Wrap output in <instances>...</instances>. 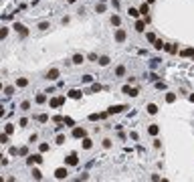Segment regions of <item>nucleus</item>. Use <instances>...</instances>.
Here are the masks:
<instances>
[{
	"label": "nucleus",
	"instance_id": "12",
	"mask_svg": "<svg viewBox=\"0 0 194 182\" xmlns=\"http://www.w3.org/2000/svg\"><path fill=\"white\" fill-rule=\"evenodd\" d=\"M57 77H59V69H51V71L47 73V79H49V81H55Z\"/></svg>",
	"mask_w": 194,
	"mask_h": 182
},
{
	"label": "nucleus",
	"instance_id": "28",
	"mask_svg": "<svg viewBox=\"0 0 194 182\" xmlns=\"http://www.w3.org/2000/svg\"><path fill=\"white\" fill-rule=\"evenodd\" d=\"M63 124H67L69 128H75V122H73L71 117H63Z\"/></svg>",
	"mask_w": 194,
	"mask_h": 182
},
{
	"label": "nucleus",
	"instance_id": "17",
	"mask_svg": "<svg viewBox=\"0 0 194 182\" xmlns=\"http://www.w3.org/2000/svg\"><path fill=\"white\" fill-rule=\"evenodd\" d=\"M81 146H83V148H85V150H89V148H91V146H93V142H91V140H89V138L85 136V138H83V142H81Z\"/></svg>",
	"mask_w": 194,
	"mask_h": 182
},
{
	"label": "nucleus",
	"instance_id": "36",
	"mask_svg": "<svg viewBox=\"0 0 194 182\" xmlns=\"http://www.w3.org/2000/svg\"><path fill=\"white\" fill-rule=\"evenodd\" d=\"M95 10H97L99 14H101V12H105V4H103V2H101V4H97V8H95Z\"/></svg>",
	"mask_w": 194,
	"mask_h": 182
},
{
	"label": "nucleus",
	"instance_id": "40",
	"mask_svg": "<svg viewBox=\"0 0 194 182\" xmlns=\"http://www.w3.org/2000/svg\"><path fill=\"white\" fill-rule=\"evenodd\" d=\"M103 148L109 150V148H111V140H103Z\"/></svg>",
	"mask_w": 194,
	"mask_h": 182
},
{
	"label": "nucleus",
	"instance_id": "20",
	"mask_svg": "<svg viewBox=\"0 0 194 182\" xmlns=\"http://www.w3.org/2000/svg\"><path fill=\"white\" fill-rule=\"evenodd\" d=\"M140 12H142V14H144V16H146V14H148V12H150V6H148V2H144V4H142V6H140Z\"/></svg>",
	"mask_w": 194,
	"mask_h": 182
},
{
	"label": "nucleus",
	"instance_id": "49",
	"mask_svg": "<svg viewBox=\"0 0 194 182\" xmlns=\"http://www.w3.org/2000/svg\"><path fill=\"white\" fill-rule=\"evenodd\" d=\"M148 79H150V81H158V75H156V73H150V77H148Z\"/></svg>",
	"mask_w": 194,
	"mask_h": 182
},
{
	"label": "nucleus",
	"instance_id": "42",
	"mask_svg": "<svg viewBox=\"0 0 194 182\" xmlns=\"http://www.w3.org/2000/svg\"><path fill=\"white\" fill-rule=\"evenodd\" d=\"M49 28V22H40L39 24V31H47Z\"/></svg>",
	"mask_w": 194,
	"mask_h": 182
},
{
	"label": "nucleus",
	"instance_id": "18",
	"mask_svg": "<svg viewBox=\"0 0 194 182\" xmlns=\"http://www.w3.org/2000/svg\"><path fill=\"white\" fill-rule=\"evenodd\" d=\"M26 85H29V79H24V77L16 79V87H26Z\"/></svg>",
	"mask_w": 194,
	"mask_h": 182
},
{
	"label": "nucleus",
	"instance_id": "16",
	"mask_svg": "<svg viewBox=\"0 0 194 182\" xmlns=\"http://www.w3.org/2000/svg\"><path fill=\"white\" fill-rule=\"evenodd\" d=\"M109 61H111V59H109L107 55H103V57H99V61H97V63H99L101 67H107V65H109Z\"/></svg>",
	"mask_w": 194,
	"mask_h": 182
},
{
	"label": "nucleus",
	"instance_id": "8",
	"mask_svg": "<svg viewBox=\"0 0 194 182\" xmlns=\"http://www.w3.org/2000/svg\"><path fill=\"white\" fill-rule=\"evenodd\" d=\"M42 162V156L40 154H35V156H29L26 158V164H40Z\"/></svg>",
	"mask_w": 194,
	"mask_h": 182
},
{
	"label": "nucleus",
	"instance_id": "32",
	"mask_svg": "<svg viewBox=\"0 0 194 182\" xmlns=\"http://www.w3.org/2000/svg\"><path fill=\"white\" fill-rule=\"evenodd\" d=\"M20 109H22V111H29V109H31V103H29V101H22V103H20Z\"/></svg>",
	"mask_w": 194,
	"mask_h": 182
},
{
	"label": "nucleus",
	"instance_id": "24",
	"mask_svg": "<svg viewBox=\"0 0 194 182\" xmlns=\"http://www.w3.org/2000/svg\"><path fill=\"white\" fill-rule=\"evenodd\" d=\"M33 178H35V180H40V178H42V172H40L39 168H35V170H33Z\"/></svg>",
	"mask_w": 194,
	"mask_h": 182
},
{
	"label": "nucleus",
	"instance_id": "10",
	"mask_svg": "<svg viewBox=\"0 0 194 182\" xmlns=\"http://www.w3.org/2000/svg\"><path fill=\"white\" fill-rule=\"evenodd\" d=\"M127 14H129L131 18H140V14H142V12H140V8H134V6H129Z\"/></svg>",
	"mask_w": 194,
	"mask_h": 182
},
{
	"label": "nucleus",
	"instance_id": "5",
	"mask_svg": "<svg viewBox=\"0 0 194 182\" xmlns=\"http://www.w3.org/2000/svg\"><path fill=\"white\" fill-rule=\"evenodd\" d=\"M125 109H127L125 105H111V107L107 109V113H109V115H113V113H121V111H125Z\"/></svg>",
	"mask_w": 194,
	"mask_h": 182
},
{
	"label": "nucleus",
	"instance_id": "52",
	"mask_svg": "<svg viewBox=\"0 0 194 182\" xmlns=\"http://www.w3.org/2000/svg\"><path fill=\"white\" fill-rule=\"evenodd\" d=\"M0 164H6V160L2 158V154H0Z\"/></svg>",
	"mask_w": 194,
	"mask_h": 182
},
{
	"label": "nucleus",
	"instance_id": "47",
	"mask_svg": "<svg viewBox=\"0 0 194 182\" xmlns=\"http://www.w3.org/2000/svg\"><path fill=\"white\" fill-rule=\"evenodd\" d=\"M18 124H20V128H24V126H26V124H29V119H26V117H22V119H20V122H18Z\"/></svg>",
	"mask_w": 194,
	"mask_h": 182
},
{
	"label": "nucleus",
	"instance_id": "31",
	"mask_svg": "<svg viewBox=\"0 0 194 182\" xmlns=\"http://www.w3.org/2000/svg\"><path fill=\"white\" fill-rule=\"evenodd\" d=\"M81 81H83V83H93V77H91V75H83Z\"/></svg>",
	"mask_w": 194,
	"mask_h": 182
},
{
	"label": "nucleus",
	"instance_id": "56",
	"mask_svg": "<svg viewBox=\"0 0 194 182\" xmlns=\"http://www.w3.org/2000/svg\"><path fill=\"white\" fill-rule=\"evenodd\" d=\"M0 91H2V83H0Z\"/></svg>",
	"mask_w": 194,
	"mask_h": 182
},
{
	"label": "nucleus",
	"instance_id": "38",
	"mask_svg": "<svg viewBox=\"0 0 194 182\" xmlns=\"http://www.w3.org/2000/svg\"><path fill=\"white\" fill-rule=\"evenodd\" d=\"M146 39H148L150 43H154V41H156V35H154V33H148V35H146Z\"/></svg>",
	"mask_w": 194,
	"mask_h": 182
},
{
	"label": "nucleus",
	"instance_id": "39",
	"mask_svg": "<svg viewBox=\"0 0 194 182\" xmlns=\"http://www.w3.org/2000/svg\"><path fill=\"white\" fill-rule=\"evenodd\" d=\"M0 142H2V144H6V142H8V134H6V132H4V134H0Z\"/></svg>",
	"mask_w": 194,
	"mask_h": 182
},
{
	"label": "nucleus",
	"instance_id": "13",
	"mask_svg": "<svg viewBox=\"0 0 194 182\" xmlns=\"http://www.w3.org/2000/svg\"><path fill=\"white\" fill-rule=\"evenodd\" d=\"M67 95H69L71 99H81V95H83V93H81L79 89H71L69 93H67Z\"/></svg>",
	"mask_w": 194,
	"mask_h": 182
},
{
	"label": "nucleus",
	"instance_id": "45",
	"mask_svg": "<svg viewBox=\"0 0 194 182\" xmlns=\"http://www.w3.org/2000/svg\"><path fill=\"white\" fill-rule=\"evenodd\" d=\"M12 93H14V87H6L4 89V95H12Z\"/></svg>",
	"mask_w": 194,
	"mask_h": 182
},
{
	"label": "nucleus",
	"instance_id": "41",
	"mask_svg": "<svg viewBox=\"0 0 194 182\" xmlns=\"http://www.w3.org/2000/svg\"><path fill=\"white\" fill-rule=\"evenodd\" d=\"M49 148H51V146H49V144H40V146H39V150H40V152H47V150H49Z\"/></svg>",
	"mask_w": 194,
	"mask_h": 182
},
{
	"label": "nucleus",
	"instance_id": "26",
	"mask_svg": "<svg viewBox=\"0 0 194 182\" xmlns=\"http://www.w3.org/2000/svg\"><path fill=\"white\" fill-rule=\"evenodd\" d=\"M6 37H8V28H6V26H2V28H0V41H4Z\"/></svg>",
	"mask_w": 194,
	"mask_h": 182
},
{
	"label": "nucleus",
	"instance_id": "51",
	"mask_svg": "<svg viewBox=\"0 0 194 182\" xmlns=\"http://www.w3.org/2000/svg\"><path fill=\"white\" fill-rule=\"evenodd\" d=\"M111 4H113L115 8H119V0H111Z\"/></svg>",
	"mask_w": 194,
	"mask_h": 182
},
{
	"label": "nucleus",
	"instance_id": "25",
	"mask_svg": "<svg viewBox=\"0 0 194 182\" xmlns=\"http://www.w3.org/2000/svg\"><path fill=\"white\" fill-rule=\"evenodd\" d=\"M111 24H113V26H119V24H121V18H119L117 14H113V16H111Z\"/></svg>",
	"mask_w": 194,
	"mask_h": 182
},
{
	"label": "nucleus",
	"instance_id": "29",
	"mask_svg": "<svg viewBox=\"0 0 194 182\" xmlns=\"http://www.w3.org/2000/svg\"><path fill=\"white\" fill-rule=\"evenodd\" d=\"M45 101H47V95H45V93H39V95H37V103H45Z\"/></svg>",
	"mask_w": 194,
	"mask_h": 182
},
{
	"label": "nucleus",
	"instance_id": "30",
	"mask_svg": "<svg viewBox=\"0 0 194 182\" xmlns=\"http://www.w3.org/2000/svg\"><path fill=\"white\" fill-rule=\"evenodd\" d=\"M87 59H89V61H93V63H97V61H99V57H97L95 53H89V55H87Z\"/></svg>",
	"mask_w": 194,
	"mask_h": 182
},
{
	"label": "nucleus",
	"instance_id": "54",
	"mask_svg": "<svg viewBox=\"0 0 194 182\" xmlns=\"http://www.w3.org/2000/svg\"><path fill=\"white\" fill-rule=\"evenodd\" d=\"M67 2H69V4H75V2H77V0H67Z\"/></svg>",
	"mask_w": 194,
	"mask_h": 182
},
{
	"label": "nucleus",
	"instance_id": "1",
	"mask_svg": "<svg viewBox=\"0 0 194 182\" xmlns=\"http://www.w3.org/2000/svg\"><path fill=\"white\" fill-rule=\"evenodd\" d=\"M55 178H57V180L69 178V170H67V168H57V170H55Z\"/></svg>",
	"mask_w": 194,
	"mask_h": 182
},
{
	"label": "nucleus",
	"instance_id": "6",
	"mask_svg": "<svg viewBox=\"0 0 194 182\" xmlns=\"http://www.w3.org/2000/svg\"><path fill=\"white\" fill-rule=\"evenodd\" d=\"M63 103H65V97H63V95H59V97H53V99H51V107H61Z\"/></svg>",
	"mask_w": 194,
	"mask_h": 182
},
{
	"label": "nucleus",
	"instance_id": "14",
	"mask_svg": "<svg viewBox=\"0 0 194 182\" xmlns=\"http://www.w3.org/2000/svg\"><path fill=\"white\" fill-rule=\"evenodd\" d=\"M146 109H148V113H150V115H156V113H158V105H156V103H148V107H146Z\"/></svg>",
	"mask_w": 194,
	"mask_h": 182
},
{
	"label": "nucleus",
	"instance_id": "2",
	"mask_svg": "<svg viewBox=\"0 0 194 182\" xmlns=\"http://www.w3.org/2000/svg\"><path fill=\"white\" fill-rule=\"evenodd\" d=\"M121 91H123L125 95H129V97H138V95H140V91L136 89V87H131V85H123Z\"/></svg>",
	"mask_w": 194,
	"mask_h": 182
},
{
	"label": "nucleus",
	"instance_id": "11",
	"mask_svg": "<svg viewBox=\"0 0 194 182\" xmlns=\"http://www.w3.org/2000/svg\"><path fill=\"white\" fill-rule=\"evenodd\" d=\"M146 24H148V22H146L144 18L138 20V22H136V31H138V33H144V31H146Z\"/></svg>",
	"mask_w": 194,
	"mask_h": 182
},
{
	"label": "nucleus",
	"instance_id": "53",
	"mask_svg": "<svg viewBox=\"0 0 194 182\" xmlns=\"http://www.w3.org/2000/svg\"><path fill=\"white\" fill-rule=\"evenodd\" d=\"M188 99H190V101H192V103H194V93H192V95H190V97H188Z\"/></svg>",
	"mask_w": 194,
	"mask_h": 182
},
{
	"label": "nucleus",
	"instance_id": "43",
	"mask_svg": "<svg viewBox=\"0 0 194 182\" xmlns=\"http://www.w3.org/2000/svg\"><path fill=\"white\" fill-rule=\"evenodd\" d=\"M55 142H57V144H65V136H61V134H59V136H57V140H55Z\"/></svg>",
	"mask_w": 194,
	"mask_h": 182
},
{
	"label": "nucleus",
	"instance_id": "50",
	"mask_svg": "<svg viewBox=\"0 0 194 182\" xmlns=\"http://www.w3.org/2000/svg\"><path fill=\"white\" fill-rule=\"evenodd\" d=\"M154 148H162V142L160 140H154Z\"/></svg>",
	"mask_w": 194,
	"mask_h": 182
},
{
	"label": "nucleus",
	"instance_id": "19",
	"mask_svg": "<svg viewBox=\"0 0 194 182\" xmlns=\"http://www.w3.org/2000/svg\"><path fill=\"white\" fill-rule=\"evenodd\" d=\"M194 55V49H184V51H180V57H192Z\"/></svg>",
	"mask_w": 194,
	"mask_h": 182
},
{
	"label": "nucleus",
	"instance_id": "9",
	"mask_svg": "<svg viewBox=\"0 0 194 182\" xmlns=\"http://www.w3.org/2000/svg\"><path fill=\"white\" fill-rule=\"evenodd\" d=\"M115 41L117 43H123V41H125V31H123V28H117L115 31Z\"/></svg>",
	"mask_w": 194,
	"mask_h": 182
},
{
	"label": "nucleus",
	"instance_id": "7",
	"mask_svg": "<svg viewBox=\"0 0 194 182\" xmlns=\"http://www.w3.org/2000/svg\"><path fill=\"white\" fill-rule=\"evenodd\" d=\"M65 162H67L69 166H77V164H79V158H77V154H69V156L65 158Z\"/></svg>",
	"mask_w": 194,
	"mask_h": 182
},
{
	"label": "nucleus",
	"instance_id": "34",
	"mask_svg": "<svg viewBox=\"0 0 194 182\" xmlns=\"http://www.w3.org/2000/svg\"><path fill=\"white\" fill-rule=\"evenodd\" d=\"M154 47L158 49V51H162V49H164L166 45H164V41H154Z\"/></svg>",
	"mask_w": 194,
	"mask_h": 182
},
{
	"label": "nucleus",
	"instance_id": "35",
	"mask_svg": "<svg viewBox=\"0 0 194 182\" xmlns=\"http://www.w3.org/2000/svg\"><path fill=\"white\" fill-rule=\"evenodd\" d=\"M89 119H91V122H97V119H101V113H91Z\"/></svg>",
	"mask_w": 194,
	"mask_h": 182
},
{
	"label": "nucleus",
	"instance_id": "3",
	"mask_svg": "<svg viewBox=\"0 0 194 182\" xmlns=\"http://www.w3.org/2000/svg\"><path fill=\"white\" fill-rule=\"evenodd\" d=\"M14 31H16V33L22 37V39H26V37H29V31H26V26H24V24H20V22H16V24H14Z\"/></svg>",
	"mask_w": 194,
	"mask_h": 182
},
{
	"label": "nucleus",
	"instance_id": "37",
	"mask_svg": "<svg viewBox=\"0 0 194 182\" xmlns=\"http://www.w3.org/2000/svg\"><path fill=\"white\" fill-rule=\"evenodd\" d=\"M156 89H166V83L164 81H156Z\"/></svg>",
	"mask_w": 194,
	"mask_h": 182
},
{
	"label": "nucleus",
	"instance_id": "27",
	"mask_svg": "<svg viewBox=\"0 0 194 182\" xmlns=\"http://www.w3.org/2000/svg\"><path fill=\"white\" fill-rule=\"evenodd\" d=\"M83 61H85V59H83V55H75V57H73V63H75V65H81Z\"/></svg>",
	"mask_w": 194,
	"mask_h": 182
},
{
	"label": "nucleus",
	"instance_id": "48",
	"mask_svg": "<svg viewBox=\"0 0 194 182\" xmlns=\"http://www.w3.org/2000/svg\"><path fill=\"white\" fill-rule=\"evenodd\" d=\"M18 154H20V156H26V154H29V150H26V148H20V150H18Z\"/></svg>",
	"mask_w": 194,
	"mask_h": 182
},
{
	"label": "nucleus",
	"instance_id": "44",
	"mask_svg": "<svg viewBox=\"0 0 194 182\" xmlns=\"http://www.w3.org/2000/svg\"><path fill=\"white\" fill-rule=\"evenodd\" d=\"M91 91H101V85H99V83H93V85H91Z\"/></svg>",
	"mask_w": 194,
	"mask_h": 182
},
{
	"label": "nucleus",
	"instance_id": "23",
	"mask_svg": "<svg viewBox=\"0 0 194 182\" xmlns=\"http://www.w3.org/2000/svg\"><path fill=\"white\" fill-rule=\"evenodd\" d=\"M164 49H166L168 53H172V55H174V53H178V47H176V45H166Z\"/></svg>",
	"mask_w": 194,
	"mask_h": 182
},
{
	"label": "nucleus",
	"instance_id": "4",
	"mask_svg": "<svg viewBox=\"0 0 194 182\" xmlns=\"http://www.w3.org/2000/svg\"><path fill=\"white\" fill-rule=\"evenodd\" d=\"M87 136V132H85V128H73V138H77V140H83V138Z\"/></svg>",
	"mask_w": 194,
	"mask_h": 182
},
{
	"label": "nucleus",
	"instance_id": "46",
	"mask_svg": "<svg viewBox=\"0 0 194 182\" xmlns=\"http://www.w3.org/2000/svg\"><path fill=\"white\" fill-rule=\"evenodd\" d=\"M47 119H49V115H47V113H40V115H39V122H47Z\"/></svg>",
	"mask_w": 194,
	"mask_h": 182
},
{
	"label": "nucleus",
	"instance_id": "33",
	"mask_svg": "<svg viewBox=\"0 0 194 182\" xmlns=\"http://www.w3.org/2000/svg\"><path fill=\"white\" fill-rule=\"evenodd\" d=\"M4 132H6V134L10 136V134L14 132V126H12V124H6V128H4Z\"/></svg>",
	"mask_w": 194,
	"mask_h": 182
},
{
	"label": "nucleus",
	"instance_id": "55",
	"mask_svg": "<svg viewBox=\"0 0 194 182\" xmlns=\"http://www.w3.org/2000/svg\"><path fill=\"white\" fill-rule=\"evenodd\" d=\"M146 2H148V4H152V2H156V0H146Z\"/></svg>",
	"mask_w": 194,
	"mask_h": 182
},
{
	"label": "nucleus",
	"instance_id": "21",
	"mask_svg": "<svg viewBox=\"0 0 194 182\" xmlns=\"http://www.w3.org/2000/svg\"><path fill=\"white\" fill-rule=\"evenodd\" d=\"M176 101V93H166V103H174Z\"/></svg>",
	"mask_w": 194,
	"mask_h": 182
},
{
	"label": "nucleus",
	"instance_id": "15",
	"mask_svg": "<svg viewBox=\"0 0 194 182\" xmlns=\"http://www.w3.org/2000/svg\"><path fill=\"white\" fill-rule=\"evenodd\" d=\"M158 132H160V128H158V124H152V126L148 128V134H150V136H158Z\"/></svg>",
	"mask_w": 194,
	"mask_h": 182
},
{
	"label": "nucleus",
	"instance_id": "22",
	"mask_svg": "<svg viewBox=\"0 0 194 182\" xmlns=\"http://www.w3.org/2000/svg\"><path fill=\"white\" fill-rule=\"evenodd\" d=\"M115 75L117 77H123V75H125V67H123V65H119V67L115 69Z\"/></svg>",
	"mask_w": 194,
	"mask_h": 182
}]
</instances>
